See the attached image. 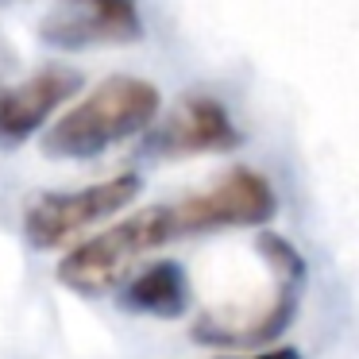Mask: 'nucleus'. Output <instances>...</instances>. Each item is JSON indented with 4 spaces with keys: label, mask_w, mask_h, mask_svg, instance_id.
I'll return each mask as SVG.
<instances>
[{
    "label": "nucleus",
    "mask_w": 359,
    "mask_h": 359,
    "mask_svg": "<svg viewBox=\"0 0 359 359\" xmlns=\"http://www.w3.org/2000/svg\"><path fill=\"white\" fill-rule=\"evenodd\" d=\"M158 112H163V97L151 81L116 74L55 120V128L43 140V151L55 158H93L147 132Z\"/></svg>",
    "instance_id": "obj_1"
},
{
    "label": "nucleus",
    "mask_w": 359,
    "mask_h": 359,
    "mask_svg": "<svg viewBox=\"0 0 359 359\" xmlns=\"http://www.w3.org/2000/svg\"><path fill=\"white\" fill-rule=\"evenodd\" d=\"M170 240H178L170 205H151V209L132 212L128 220L89 236L74 251H66V259L58 263V282L81 297H101L109 290L124 286L135 263Z\"/></svg>",
    "instance_id": "obj_2"
},
{
    "label": "nucleus",
    "mask_w": 359,
    "mask_h": 359,
    "mask_svg": "<svg viewBox=\"0 0 359 359\" xmlns=\"http://www.w3.org/2000/svg\"><path fill=\"white\" fill-rule=\"evenodd\" d=\"M143 178L140 174H116V178L93 182L81 189H58V194H39L27 201L24 212V236L32 248L55 251L66 248L74 236L89 232L93 224L124 212L140 197Z\"/></svg>",
    "instance_id": "obj_3"
},
{
    "label": "nucleus",
    "mask_w": 359,
    "mask_h": 359,
    "mask_svg": "<svg viewBox=\"0 0 359 359\" xmlns=\"http://www.w3.org/2000/svg\"><path fill=\"white\" fill-rule=\"evenodd\" d=\"M278 212V197H274L271 182L251 166H236L224 178H217L209 189L182 197L170 205L174 236H201L217 232V228H255Z\"/></svg>",
    "instance_id": "obj_4"
},
{
    "label": "nucleus",
    "mask_w": 359,
    "mask_h": 359,
    "mask_svg": "<svg viewBox=\"0 0 359 359\" xmlns=\"http://www.w3.org/2000/svg\"><path fill=\"white\" fill-rule=\"evenodd\" d=\"M140 35L143 20L135 0H55L39 24V39L55 50L135 43Z\"/></svg>",
    "instance_id": "obj_5"
},
{
    "label": "nucleus",
    "mask_w": 359,
    "mask_h": 359,
    "mask_svg": "<svg viewBox=\"0 0 359 359\" xmlns=\"http://www.w3.org/2000/svg\"><path fill=\"white\" fill-rule=\"evenodd\" d=\"M78 93H81V74L66 70V66H43L32 78L0 89V147L27 143Z\"/></svg>",
    "instance_id": "obj_6"
},
{
    "label": "nucleus",
    "mask_w": 359,
    "mask_h": 359,
    "mask_svg": "<svg viewBox=\"0 0 359 359\" xmlns=\"http://www.w3.org/2000/svg\"><path fill=\"white\" fill-rule=\"evenodd\" d=\"M278 286L274 294L259 305L255 313H243V317H228V313H205L194 325V340L209 344V348H259V344L278 340L290 328L302 302V282L297 274H274Z\"/></svg>",
    "instance_id": "obj_7"
},
{
    "label": "nucleus",
    "mask_w": 359,
    "mask_h": 359,
    "mask_svg": "<svg viewBox=\"0 0 359 359\" xmlns=\"http://www.w3.org/2000/svg\"><path fill=\"white\" fill-rule=\"evenodd\" d=\"M240 147V128L228 109L212 97H186L174 112L158 120L151 132V155L182 158V155H217Z\"/></svg>",
    "instance_id": "obj_8"
},
{
    "label": "nucleus",
    "mask_w": 359,
    "mask_h": 359,
    "mask_svg": "<svg viewBox=\"0 0 359 359\" xmlns=\"http://www.w3.org/2000/svg\"><path fill=\"white\" fill-rule=\"evenodd\" d=\"M124 305L128 309L151 313V317H182L189 305V282L178 263L158 259V263L143 266L140 274L124 282Z\"/></svg>",
    "instance_id": "obj_9"
},
{
    "label": "nucleus",
    "mask_w": 359,
    "mask_h": 359,
    "mask_svg": "<svg viewBox=\"0 0 359 359\" xmlns=\"http://www.w3.org/2000/svg\"><path fill=\"white\" fill-rule=\"evenodd\" d=\"M228 359H302L297 348H271V351H259V355H228Z\"/></svg>",
    "instance_id": "obj_10"
}]
</instances>
